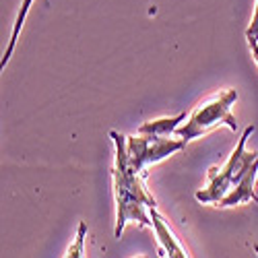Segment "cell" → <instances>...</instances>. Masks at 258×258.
I'll list each match as a JSON object with an SVG mask.
<instances>
[{"instance_id": "7a4b0ae2", "label": "cell", "mask_w": 258, "mask_h": 258, "mask_svg": "<svg viewBox=\"0 0 258 258\" xmlns=\"http://www.w3.org/2000/svg\"><path fill=\"white\" fill-rule=\"evenodd\" d=\"M252 133H254V126H248L244 131V135L240 137L238 145H235L233 153L229 155V159L221 167H217V165L209 167V182H207V186L203 190L197 192V201L199 203L217 207L235 188V184L244 178V174L258 159V151H254V153L246 151V141L250 139Z\"/></svg>"}, {"instance_id": "3957f363", "label": "cell", "mask_w": 258, "mask_h": 258, "mask_svg": "<svg viewBox=\"0 0 258 258\" xmlns=\"http://www.w3.org/2000/svg\"><path fill=\"white\" fill-rule=\"evenodd\" d=\"M238 101V91L235 89H225L217 95H213L205 101H201L195 110L190 112L184 124L178 126L176 135L184 139L186 143L195 141L209 131L217 126H227L229 131H238V120L231 114V105Z\"/></svg>"}, {"instance_id": "277c9868", "label": "cell", "mask_w": 258, "mask_h": 258, "mask_svg": "<svg viewBox=\"0 0 258 258\" xmlns=\"http://www.w3.org/2000/svg\"><path fill=\"white\" fill-rule=\"evenodd\" d=\"M184 139H167V137H155V135H133L126 137V155L131 165L141 171L143 176H147V169L163 161L165 157L174 155L182 149H186Z\"/></svg>"}, {"instance_id": "ba28073f", "label": "cell", "mask_w": 258, "mask_h": 258, "mask_svg": "<svg viewBox=\"0 0 258 258\" xmlns=\"http://www.w3.org/2000/svg\"><path fill=\"white\" fill-rule=\"evenodd\" d=\"M85 238H87V223L81 221L79 223V231H77V240H75V244H71V248L67 250L64 256H69V258L85 256Z\"/></svg>"}, {"instance_id": "52a82bcc", "label": "cell", "mask_w": 258, "mask_h": 258, "mask_svg": "<svg viewBox=\"0 0 258 258\" xmlns=\"http://www.w3.org/2000/svg\"><path fill=\"white\" fill-rule=\"evenodd\" d=\"M186 120V114H176V116H167V118H157V120H149L137 128L139 135H155V137H171L176 135L180 122Z\"/></svg>"}, {"instance_id": "5b68a950", "label": "cell", "mask_w": 258, "mask_h": 258, "mask_svg": "<svg viewBox=\"0 0 258 258\" xmlns=\"http://www.w3.org/2000/svg\"><path fill=\"white\" fill-rule=\"evenodd\" d=\"M149 215H151V221H153V231L157 235V242H159V252L161 256H176V258H186L190 256L178 242V238L174 235V231L169 229L167 221L163 219V215L157 211V207L149 209Z\"/></svg>"}, {"instance_id": "6da1fadb", "label": "cell", "mask_w": 258, "mask_h": 258, "mask_svg": "<svg viewBox=\"0 0 258 258\" xmlns=\"http://www.w3.org/2000/svg\"><path fill=\"white\" fill-rule=\"evenodd\" d=\"M116 149V163L112 167L114 180V199H116V227L114 235L120 238L128 223H137L139 227H151L149 209L157 207L155 199L145 188V176L137 171L126 155V137L112 131L110 133Z\"/></svg>"}, {"instance_id": "9c48e42d", "label": "cell", "mask_w": 258, "mask_h": 258, "mask_svg": "<svg viewBox=\"0 0 258 258\" xmlns=\"http://www.w3.org/2000/svg\"><path fill=\"white\" fill-rule=\"evenodd\" d=\"M250 50H252V56H254V60H256V64H258V44H256V46H252Z\"/></svg>"}, {"instance_id": "8992f818", "label": "cell", "mask_w": 258, "mask_h": 258, "mask_svg": "<svg viewBox=\"0 0 258 258\" xmlns=\"http://www.w3.org/2000/svg\"><path fill=\"white\" fill-rule=\"evenodd\" d=\"M258 178V159L252 163V167L244 174V178L235 184V188L229 192V195L217 205L219 209H227V207H235V205H242V203H256L258 205V197L254 192V182Z\"/></svg>"}]
</instances>
